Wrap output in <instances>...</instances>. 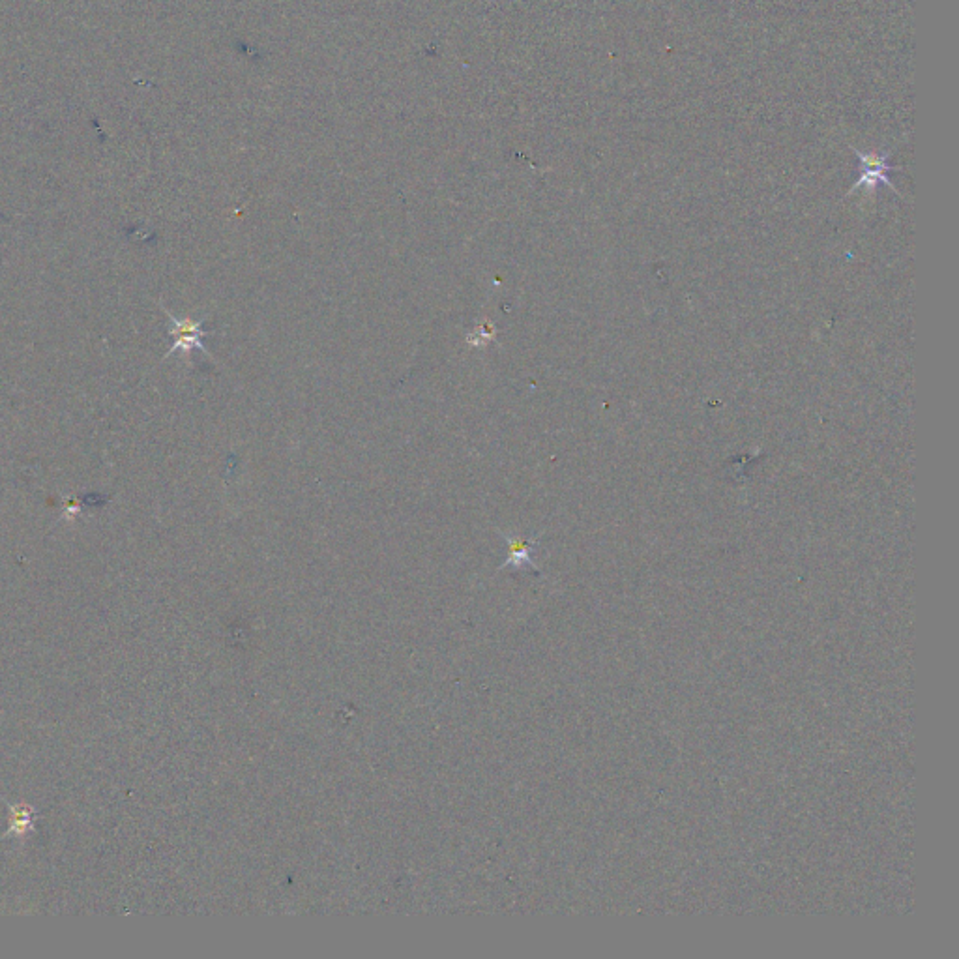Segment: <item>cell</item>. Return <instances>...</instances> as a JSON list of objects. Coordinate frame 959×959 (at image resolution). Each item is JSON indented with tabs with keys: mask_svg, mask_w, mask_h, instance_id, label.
Segmentation results:
<instances>
[{
	"mask_svg": "<svg viewBox=\"0 0 959 959\" xmlns=\"http://www.w3.org/2000/svg\"><path fill=\"white\" fill-rule=\"evenodd\" d=\"M502 538L506 540V544L510 547L508 561L504 562L502 566H516V568L529 566L534 572H540L538 566L532 561V551H534V547L538 546V538L525 540L521 536H510V534H502Z\"/></svg>",
	"mask_w": 959,
	"mask_h": 959,
	"instance_id": "obj_3",
	"label": "cell"
},
{
	"mask_svg": "<svg viewBox=\"0 0 959 959\" xmlns=\"http://www.w3.org/2000/svg\"><path fill=\"white\" fill-rule=\"evenodd\" d=\"M853 154L860 162V178L856 180L847 195L855 193L860 188H866L868 192L875 193L877 186H881V184H885L886 188H890L894 193H900L888 177L892 171H898V167H894L888 162V154H875V152L864 154L856 148H853Z\"/></svg>",
	"mask_w": 959,
	"mask_h": 959,
	"instance_id": "obj_1",
	"label": "cell"
},
{
	"mask_svg": "<svg viewBox=\"0 0 959 959\" xmlns=\"http://www.w3.org/2000/svg\"><path fill=\"white\" fill-rule=\"evenodd\" d=\"M163 311H165L167 317L171 319L169 334H171V338L175 340L173 347L169 349V353L165 355V358L175 355L178 351L184 355V358H190L193 349H197V351H201V353H205V355H210L207 347H205V343H203V338L208 336L210 332L203 328V323H197V321H192V319H177L173 313H169L165 308H163Z\"/></svg>",
	"mask_w": 959,
	"mask_h": 959,
	"instance_id": "obj_2",
	"label": "cell"
}]
</instances>
